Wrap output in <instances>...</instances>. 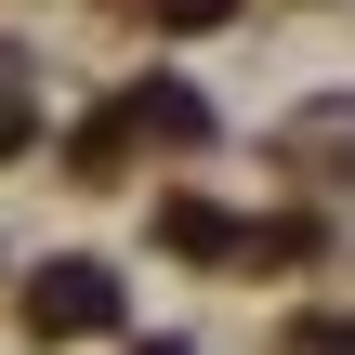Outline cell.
<instances>
[{"label": "cell", "mask_w": 355, "mask_h": 355, "mask_svg": "<svg viewBox=\"0 0 355 355\" xmlns=\"http://www.w3.org/2000/svg\"><path fill=\"white\" fill-rule=\"evenodd\" d=\"M26 329H40V343L119 329V277H105V263H40V277H26Z\"/></svg>", "instance_id": "1"}, {"label": "cell", "mask_w": 355, "mask_h": 355, "mask_svg": "<svg viewBox=\"0 0 355 355\" xmlns=\"http://www.w3.org/2000/svg\"><path fill=\"white\" fill-rule=\"evenodd\" d=\"M119 145H211V105H198L184 79H145V92L119 105Z\"/></svg>", "instance_id": "2"}, {"label": "cell", "mask_w": 355, "mask_h": 355, "mask_svg": "<svg viewBox=\"0 0 355 355\" xmlns=\"http://www.w3.org/2000/svg\"><path fill=\"white\" fill-rule=\"evenodd\" d=\"M158 237H171V250H250V237H237L224 211H198V198H171V211H158Z\"/></svg>", "instance_id": "3"}, {"label": "cell", "mask_w": 355, "mask_h": 355, "mask_svg": "<svg viewBox=\"0 0 355 355\" xmlns=\"http://www.w3.org/2000/svg\"><path fill=\"white\" fill-rule=\"evenodd\" d=\"M132 13H145V26H224L237 0H132Z\"/></svg>", "instance_id": "4"}, {"label": "cell", "mask_w": 355, "mask_h": 355, "mask_svg": "<svg viewBox=\"0 0 355 355\" xmlns=\"http://www.w3.org/2000/svg\"><path fill=\"white\" fill-rule=\"evenodd\" d=\"M303 355H355V329H329V316H316V329H303Z\"/></svg>", "instance_id": "5"}, {"label": "cell", "mask_w": 355, "mask_h": 355, "mask_svg": "<svg viewBox=\"0 0 355 355\" xmlns=\"http://www.w3.org/2000/svg\"><path fill=\"white\" fill-rule=\"evenodd\" d=\"M145 355H184V343H145Z\"/></svg>", "instance_id": "6"}]
</instances>
